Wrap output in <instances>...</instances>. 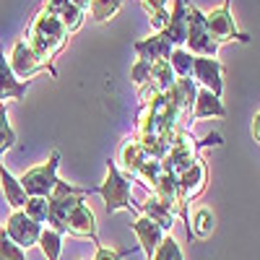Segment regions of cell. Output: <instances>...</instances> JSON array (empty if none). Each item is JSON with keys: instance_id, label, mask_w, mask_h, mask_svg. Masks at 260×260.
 <instances>
[{"instance_id": "obj_32", "label": "cell", "mask_w": 260, "mask_h": 260, "mask_svg": "<svg viewBox=\"0 0 260 260\" xmlns=\"http://www.w3.org/2000/svg\"><path fill=\"white\" fill-rule=\"evenodd\" d=\"M71 3H73L78 11H83V13H86V11H89V3H91V0H71Z\"/></svg>"}, {"instance_id": "obj_9", "label": "cell", "mask_w": 260, "mask_h": 260, "mask_svg": "<svg viewBox=\"0 0 260 260\" xmlns=\"http://www.w3.org/2000/svg\"><path fill=\"white\" fill-rule=\"evenodd\" d=\"M42 229H45V226L37 224V221H31L24 211H13V213L8 216L6 226H3V232L8 234V240H11L13 245H18L21 250L34 247L37 240H39V234H42Z\"/></svg>"}, {"instance_id": "obj_2", "label": "cell", "mask_w": 260, "mask_h": 260, "mask_svg": "<svg viewBox=\"0 0 260 260\" xmlns=\"http://www.w3.org/2000/svg\"><path fill=\"white\" fill-rule=\"evenodd\" d=\"M94 192H96V187H76V185L57 177L50 198H47V226L55 229L57 234H65V219H68V213Z\"/></svg>"}, {"instance_id": "obj_16", "label": "cell", "mask_w": 260, "mask_h": 260, "mask_svg": "<svg viewBox=\"0 0 260 260\" xmlns=\"http://www.w3.org/2000/svg\"><path fill=\"white\" fill-rule=\"evenodd\" d=\"M133 50H136V57L138 60L156 62V60H169V55H172V50H175V47L169 45V39L161 31H156L154 37H148V39H138L136 45H133Z\"/></svg>"}, {"instance_id": "obj_20", "label": "cell", "mask_w": 260, "mask_h": 260, "mask_svg": "<svg viewBox=\"0 0 260 260\" xmlns=\"http://www.w3.org/2000/svg\"><path fill=\"white\" fill-rule=\"evenodd\" d=\"M0 187H3V195H6V203L13 208V211H21L26 203V192L21 187L18 177H13L11 172L6 169V164H0Z\"/></svg>"}, {"instance_id": "obj_3", "label": "cell", "mask_w": 260, "mask_h": 260, "mask_svg": "<svg viewBox=\"0 0 260 260\" xmlns=\"http://www.w3.org/2000/svg\"><path fill=\"white\" fill-rule=\"evenodd\" d=\"M96 192L104 198L107 213L130 211V208L136 211V203H133V185H130V177L122 175L112 159H107V177H104V182L96 187Z\"/></svg>"}, {"instance_id": "obj_30", "label": "cell", "mask_w": 260, "mask_h": 260, "mask_svg": "<svg viewBox=\"0 0 260 260\" xmlns=\"http://www.w3.org/2000/svg\"><path fill=\"white\" fill-rule=\"evenodd\" d=\"M138 250V245H133V247H127V250H112V247H104L102 242L96 245V255H94V260H122V257H127V255H133Z\"/></svg>"}, {"instance_id": "obj_23", "label": "cell", "mask_w": 260, "mask_h": 260, "mask_svg": "<svg viewBox=\"0 0 260 260\" xmlns=\"http://www.w3.org/2000/svg\"><path fill=\"white\" fill-rule=\"evenodd\" d=\"M122 8V0H91L89 3V13L96 24H107V21H112Z\"/></svg>"}, {"instance_id": "obj_17", "label": "cell", "mask_w": 260, "mask_h": 260, "mask_svg": "<svg viewBox=\"0 0 260 260\" xmlns=\"http://www.w3.org/2000/svg\"><path fill=\"white\" fill-rule=\"evenodd\" d=\"M190 117L192 120H208V117L224 120L226 117V107H224V102L219 96H213L208 89H198L195 102H192V110H190Z\"/></svg>"}, {"instance_id": "obj_33", "label": "cell", "mask_w": 260, "mask_h": 260, "mask_svg": "<svg viewBox=\"0 0 260 260\" xmlns=\"http://www.w3.org/2000/svg\"><path fill=\"white\" fill-rule=\"evenodd\" d=\"M221 6H226V8H232V0H224V3Z\"/></svg>"}, {"instance_id": "obj_8", "label": "cell", "mask_w": 260, "mask_h": 260, "mask_svg": "<svg viewBox=\"0 0 260 260\" xmlns=\"http://www.w3.org/2000/svg\"><path fill=\"white\" fill-rule=\"evenodd\" d=\"M206 16V29H208V37L216 42V45H224V42H242V45H250V34L240 31L234 24V16H232V8L226 6H219L213 8Z\"/></svg>"}, {"instance_id": "obj_15", "label": "cell", "mask_w": 260, "mask_h": 260, "mask_svg": "<svg viewBox=\"0 0 260 260\" xmlns=\"http://www.w3.org/2000/svg\"><path fill=\"white\" fill-rule=\"evenodd\" d=\"M42 11L52 13V16L60 21V24L68 29V34H76V31L83 26V18H86V13L78 11V8L71 3V0H45Z\"/></svg>"}, {"instance_id": "obj_25", "label": "cell", "mask_w": 260, "mask_h": 260, "mask_svg": "<svg viewBox=\"0 0 260 260\" xmlns=\"http://www.w3.org/2000/svg\"><path fill=\"white\" fill-rule=\"evenodd\" d=\"M167 62H169L172 73H175L177 78H187V76H190V71H192V55H190L185 47H175Z\"/></svg>"}, {"instance_id": "obj_28", "label": "cell", "mask_w": 260, "mask_h": 260, "mask_svg": "<svg viewBox=\"0 0 260 260\" xmlns=\"http://www.w3.org/2000/svg\"><path fill=\"white\" fill-rule=\"evenodd\" d=\"M21 211H24L31 221L47 224V198H26V203H24Z\"/></svg>"}, {"instance_id": "obj_21", "label": "cell", "mask_w": 260, "mask_h": 260, "mask_svg": "<svg viewBox=\"0 0 260 260\" xmlns=\"http://www.w3.org/2000/svg\"><path fill=\"white\" fill-rule=\"evenodd\" d=\"M172 83H175V73H172L167 60H156V62L148 65V81H146V86H148L151 91L167 94L172 89Z\"/></svg>"}, {"instance_id": "obj_19", "label": "cell", "mask_w": 260, "mask_h": 260, "mask_svg": "<svg viewBox=\"0 0 260 260\" xmlns=\"http://www.w3.org/2000/svg\"><path fill=\"white\" fill-rule=\"evenodd\" d=\"M136 211H141V216H146V219H151L154 224H159L164 229V234L175 226V224H172V221H175V211H172L164 201H159L156 195H151V201L136 203Z\"/></svg>"}, {"instance_id": "obj_12", "label": "cell", "mask_w": 260, "mask_h": 260, "mask_svg": "<svg viewBox=\"0 0 260 260\" xmlns=\"http://www.w3.org/2000/svg\"><path fill=\"white\" fill-rule=\"evenodd\" d=\"M161 34L169 39L172 47H185V37H187V3L185 0H172V11L167 18V26Z\"/></svg>"}, {"instance_id": "obj_7", "label": "cell", "mask_w": 260, "mask_h": 260, "mask_svg": "<svg viewBox=\"0 0 260 260\" xmlns=\"http://www.w3.org/2000/svg\"><path fill=\"white\" fill-rule=\"evenodd\" d=\"M8 65H11V71L18 81H31L37 73L42 71H50L52 78H57V68L50 62H45L42 57H37V52L26 45V39H18L13 50H11V57H8Z\"/></svg>"}, {"instance_id": "obj_4", "label": "cell", "mask_w": 260, "mask_h": 260, "mask_svg": "<svg viewBox=\"0 0 260 260\" xmlns=\"http://www.w3.org/2000/svg\"><path fill=\"white\" fill-rule=\"evenodd\" d=\"M57 164H60V151L55 148L45 164L31 167L29 172H24V175L18 177L26 198H50V192L57 182Z\"/></svg>"}, {"instance_id": "obj_6", "label": "cell", "mask_w": 260, "mask_h": 260, "mask_svg": "<svg viewBox=\"0 0 260 260\" xmlns=\"http://www.w3.org/2000/svg\"><path fill=\"white\" fill-rule=\"evenodd\" d=\"M185 50L192 57H216L219 45L208 37L206 29V16L201 8L187 6V37H185Z\"/></svg>"}, {"instance_id": "obj_5", "label": "cell", "mask_w": 260, "mask_h": 260, "mask_svg": "<svg viewBox=\"0 0 260 260\" xmlns=\"http://www.w3.org/2000/svg\"><path fill=\"white\" fill-rule=\"evenodd\" d=\"M122 164H125V169H127L125 177H138L148 190H154V185H156V180H159V175H161L159 159L148 156L138 143L127 141V143L122 146Z\"/></svg>"}, {"instance_id": "obj_27", "label": "cell", "mask_w": 260, "mask_h": 260, "mask_svg": "<svg viewBox=\"0 0 260 260\" xmlns=\"http://www.w3.org/2000/svg\"><path fill=\"white\" fill-rule=\"evenodd\" d=\"M151 260H185V257H182V247L175 242V237H172V234H164L161 245L156 247L154 255H151Z\"/></svg>"}, {"instance_id": "obj_18", "label": "cell", "mask_w": 260, "mask_h": 260, "mask_svg": "<svg viewBox=\"0 0 260 260\" xmlns=\"http://www.w3.org/2000/svg\"><path fill=\"white\" fill-rule=\"evenodd\" d=\"M206 164L201 161V159H195L185 172H180L177 175V182H180V190H182V195H185V201H190V198H198V195L203 192V187H206Z\"/></svg>"}, {"instance_id": "obj_26", "label": "cell", "mask_w": 260, "mask_h": 260, "mask_svg": "<svg viewBox=\"0 0 260 260\" xmlns=\"http://www.w3.org/2000/svg\"><path fill=\"white\" fill-rule=\"evenodd\" d=\"M13 146H16V130L8 122V107L0 102V156Z\"/></svg>"}, {"instance_id": "obj_22", "label": "cell", "mask_w": 260, "mask_h": 260, "mask_svg": "<svg viewBox=\"0 0 260 260\" xmlns=\"http://www.w3.org/2000/svg\"><path fill=\"white\" fill-rule=\"evenodd\" d=\"M213 211L211 208H198L192 216V224L187 226V237L192 240V237H198V240H208V237L213 234Z\"/></svg>"}, {"instance_id": "obj_14", "label": "cell", "mask_w": 260, "mask_h": 260, "mask_svg": "<svg viewBox=\"0 0 260 260\" xmlns=\"http://www.w3.org/2000/svg\"><path fill=\"white\" fill-rule=\"evenodd\" d=\"M130 229H133L136 237H138V250H143L146 257L151 260V255L156 252V247L164 240V229L159 224H154L151 219H146V216H138V219L130 224Z\"/></svg>"}, {"instance_id": "obj_29", "label": "cell", "mask_w": 260, "mask_h": 260, "mask_svg": "<svg viewBox=\"0 0 260 260\" xmlns=\"http://www.w3.org/2000/svg\"><path fill=\"white\" fill-rule=\"evenodd\" d=\"M0 260H26V250L13 245L3 229H0Z\"/></svg>"}, {"instance_id": "obj_1", "label": "cell", "mask_w": 260, "mask_h": 260, "mask_svg": "<svg viewBox=\"0 0 260 260\" xmlns=\"http://www.w3.org/2000/svg\"><path fill=\"white\" fill-rule=\"evenodd\" d=\"M68 29H65L60 21L47 13V11H39L31 21V26L26 31V45L37 52V57H42L45 62L55 65V57L62 52V47L68 45Z\"/></svg>"}, {"instance_id": "obj_10", "label": "cell", "mask_w": 260, "mask_h": 260, "mask_svg": "<svg viewBox=\"0 0 260 260\" xmlns=\"http://www.w3.org/2000/svg\"><path fill=\"white\" fill-rule=\"evenodd\" d=\"M195 81H198L203 89H208L213 96L224 94V65L216 57H192V71Z\"/></svg>"}, {"instance_id": "obj_24", "label": "cell", "mask_w": 260, "mask_h": 260, "mask_svg": "<svg viewBox=\"0 0 260 260\" xmlns=\"http://www.w3.org/2000/svg\"><path fill=\"white\" fill-rule=\"evenodd\" d=\"M42 255H45L47 260H60V252H62V234H57L55 229H42L39 240H37Z\"/></svg>"}, {"instance_id": "obj_13", "label": "cell", "mask_w": 260, "mask_h": 260, "mask_svg": "<svg viewBox=\"0 0 260 260\" xmlns=\"http://www.w3.org/2000/svg\"><path fill=\"white\" fill-rule=\"evenodd\" d=\"M29 86H31V81H18L13 76L11 65H8V57H6L3 47H0V102L6 104L8 99H13V102L24 99L26 91H29Z\"/></svg>"}, {"instance_id": "obj_11", "label": "cell", "mask_w": 260, "mask_h": 260, "mask_svg": "<svg viewBox=\"0 0 260 260\" xmlns=\"http://www.w3.org/2000/svg\"><path fill=\"white\" fill-rule=\"evenodd\" d=\"M65 234L81 237V240H91L94 245H99V234H96V213L91 211V206L81 201L65 219Z\"/></svg>"}, {"instance_id": "obj_31", "label": "cell", "mask_w": 260, "mask_h": 260, "mask_svg": "<svg viewBox=\"0 0 260 260\" xmlns=\"http://www.w3.org/2000/svg\"><path fill=\"white\" fill-rule=\"evenodd\" d=\"M252 138H255V143H257V138H260V115L255 112V117H252Z\"/></svg>"}]
</instances>
